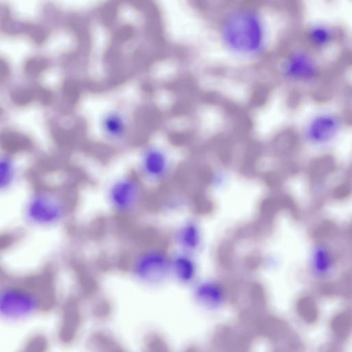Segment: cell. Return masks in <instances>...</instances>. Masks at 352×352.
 <instances>
[{"mask_svg": "<svg viewBox=\"0 0 352 352\" xmlns=\"http://www.w3.org/2000/svg\"><path fill=\"white\" fill-rule=\"evenodd\" d=\"M197 265L192 255L179 252L171 257V272L179 280L186 282L195 276Z\"/></svg>", "mask_w": 352, "mask_h": 352, "instance_id": "7c38bea8", "label": "cell"}, {"mask_svg": "<svg viewBox=\"0 0 352 352\" xmlns=\"http://www.w3.org/2000/svg\"><path fill=\"white\" fill-rule=\"evenodd\" d=\"M143 184L135 173L117 177L109 186L107 200L111 209L120 214L133 212L143 199Z\"/></svg>", "mask_w": 352, "mask_h": 352, "instance_id": "3957f363", "label": "cell"}, {"mask_svg": "<svg viewBox=\"0 0 352 352\" xmlns=\"http://www.w3.org/2000/svg\"><path fill=\"white\" fill-rule=\"evenodd\" d=\"M140 177L151 182H160L170 173L171 162L168 153L162 147L150 146L142 153L139 164Z\"/></svg>", "mask_w": 352, "mask_h": 352, "instance_id": "52a82bcc", "label": "cell"}, {"mask_svg": "<svg viewBox=\"0 0 352 352\" xmlns=\"http://www.w3.org/2000/svg\"><path fill=\"white\" fill-rule=\"evenodd\" d=\"M280 76L293 83H310L319 74V68L314 57L307 51L296 49L290 51L279 65Z\"/></svg>", "mask_w": 352, "mask_h": 352, "instance_id": "5b68a950", "label": "cell"}, {"mask_svg": "<svg viewBox=\"0 0 352 352\" xmlns=\"http://www.w3.org/2000/svg\"><path fill=\"white\" fill-rule=\"evenodd\" d=\"M171 257L160 248H148L137 253L131 263V272L138 280L155 283L171 272Z\"/></svg>", "mask_w": 352, "mask_h": 352, "instance_id": "277c9868", "label": "cell"}, {"mask_svg": "<svg viewBox=\"0 0 352 352\" xmlns=\"http://www.w3.org/2000/svg\"><path fill=\"white\" fill-rule=\"evenodd\" d=\"M37 303L36 295L31 290L20 286L11 285L1 291V309L6 315L21 316L35 309Z\"/></svg>", "mask_w": 352, "mask_h": 352, "instance_id": "ba28073f", "label": "cell"}, {"mask_svg": "<svg viewBox=\"0 0 352 352\" xmlns=\"http://www.w3.org/2000/svg\"><path fill=\"white\" fill-rule=\"evenodd\" d=\"M19 170L15 162L9 157H2L0 161V189L6 191L16 182Z\"/></svg>", "mask_w": 352, "mask_h": 352, "instance_id": "4fadbf2b", "label": "cell"}, {"mask_svg": "<svg viewBox=\"0 0 352 352\" xmlns=\"http://www.w3.org/2000/svg\"><path fill=\"white\" fill-rule=\"evenodd\" d=\"M342 121L340 116L331 111L315 114L305 124L303 136L314 146H324L332 142L340 133Z\"/></svg>", "mask_w": 352, "mask_h": 352, "instance_id": "8992f818", "label": "cell"}, {"mask_svg": "<svg viewBox=\"0 0 352 352\" xmlns=\"http://www.w3.org/2000/svg\"><path fill=\"white\" fill-rule=\"evenodd\" d=\"M334 261L329 249L324 245H316L311 253L309 266L314 276L324 278L333 269Z\"/></svg>", "mask_w": 352, "mask_h": 352, "instance_id": "30bf717a", "label": "cell"}, {"mask_svg": "<svg viewBox=\"0 0 352 352\" xmlns=\"http://www.w3.org/2000/svg\"><path fill=\"white\" fill-rule=\"evenodd\" d=\"M103 121L104 131L109 138L116 140L122 137L125 131V123L120 114L110 113Z\"/></svg>", "mask_w": 352, "mask_h": 352, "instance_id": "5bb4252c", "label": "cell"}, {"mask_svg": "<svg viewBox=\"0 0 352 352\" xmlns=\"http://www.w3.org/2000/svg\"><path fill=\"white\" fill-rule=\"evenodd\" d=\"M309 43L316 48L323 49L331 45L336 36L334 29L324 22H314L306 32Z\"/></svg>", "mask_w": 352, "mask_h": 352, "instance_id": "8fae6325", "label": "cell"}, {"mask_svg": "<svg viewBox=\"0 0 352 352\" xmlns=\"http://www.w3.org/2000/svg\"><path fill=\"white\" fill-rule=\"evenodd\" d=\"M70 212L67 199L58 192L47 188L34 190L23 207V217L30 226L48 228L63 223Z\"/></svg>", "mask_w": 352, "mask_h": 352, "instance_id": "7a4b0ae2", "label": "cell"}, {"mask_svg": "<svg viewBox=\"0 0 352 352\" xmlns=\"http://www.w3.org/2000/svg\"><path fill=\"white\" fill-rule=\"evenodd\" d=\"M175 241L180 252L190 255L199 252L203 243V236L199 224L189 219L179 226L175 234Z\"/></svg>", "mask_w": 352, "mask_h": 352, "instance_id": "9c48e42d", "label": "cell"}, {"mask_svg": "<svg viewBox=\"0 0 352 352\" xmlns=\"http://www.w3.org/2000/svg\"><path fill=\"white\" fill-rule=\"evenodd\" d=\"M217 38L223 50L241 61H254L267 52L270 43V27L265 14L250 3L230 6L217 23Z\"/></svg>", "mask_w": 352, "mask_h": 352, "instance_id": "6da1fadb", "label": "cell"}]
</instances>
